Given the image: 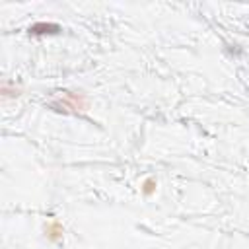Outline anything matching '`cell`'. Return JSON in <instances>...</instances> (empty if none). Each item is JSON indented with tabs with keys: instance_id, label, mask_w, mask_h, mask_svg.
<instances>
[{
	"instance_id": "obj_2",
	"label": "cell",
	"mask_w": 249,
	"mask_h": 249,
	"mask_svg": "<svg viewBox=\"0 0 249 249\" xmlns=\"http://www.w3.org/2000/svg\"><path fill=\"white\" fill-rule=\"evenodd\" d=\"M58 31H60V27L56 23H43V21L33 23L29 27V33L31 35H45V33H58Z\"/></svg>"
},
{
	"instance_id": "obj_1",
	"label": "cell",
	"mask_w": 249,
	"mask_h": 249,
	"mask_svg": "<svg viewBox=\"0 0 249 249\" xmlns=\"http://www.w3.org/2000/svg\"><path fill=\"white\" fill-rule=\"evenodd\" d=\"M51 107L54 111H62V113H78V111H86L88 107V99L82 93H72V91H64L62 97L54 99L51 103Z\"/></svg>"
},
{
	"instance_id": "obj_3",
	"label": "cell",
	"mask_w": 249,
	"mask_h": 249,
	"mask_svg": "<svg viewBox=\"0 0 249 249\" xmlns=\"http://www.w3.org/2000/svg\"><path fill=\"white\" fill-rule=\"evenodd\" d=\"M45 233H47V237H49L51 241H60V239H62L64 230H62V226H60V222L51 220V222L45 226Z\"/></svg>"
},
{
	"instance_id": "obj_4",
	"label": "cell",
	"mask_w": 249,
	"mask_h": 249,
	"mask_svg": "<svg viewBox=\"0 0 249 249\" xmlns=\"http://www.w3.org/2000/svg\"><path fill=\"white\" fill-rule=\"evenodd\" d=\"M142 187H144V189H142V191H144V195H146V196H150V195L154 193V189H156V179H152V177H150V179H146Z\"/></svg>"
}]
</instances>
